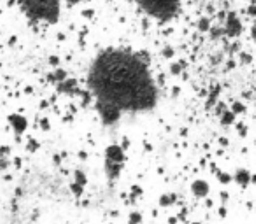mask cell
I'll return each mask as SVG.
<instances>
[{"mask_svg":"<svg viewBox=\"0 0 256 224\" xmlns=\"http://www.w3.org/2000/svg\"><path fill=\"white\" fill-rule=\"evenodd\" d=\"M90 88L98 100L121 110H146L156 103V88L146 58L126 49H106L90 72Z\"/></svg>","mask_w":256,"mask_h":224,"instance_id":"cell-1","label":"cell"},{"mask_svg":"<svg viewBox=\"0 0 256 224\" xmlns=\"http://www.w3.org/2000/svg\"><path fill=\"white\" fill-rule=\"evenodd\" d=\"M20 7L34 21L56 23L60 19V0H20Z\"/></svg>","mask_w":256,"mask_h":224,"instance_id":"cell-2","label":"cell"},{"mask_svg":"<svg viewBox=\"0 0 256 224\" xmlns=\"http://www.w3.org/2000/svg\"><path fill=\"white\" fill-rule=\"evenodd\" d=\"M136 2L148 16H153L160 21H168L179 12L182 0H136Z\"/></svg>","mask_w":256,"mask_h":224,"instance_id":"cell-3","label":"cell"},{"mask_svg":"<svg viewBox=\"0 0 256 224\" xmlns=\"http://www.w3.org/2000/svg\"><path fill=\"white\" fill-rule=\"evenodd\" d=\"M98 110H100V116L106 123H114L120 119L121 114V109L118 105L110 102H104V100H98Z\"/></svg>","mask_w":256,"mask_h":224,"instance_id":"cell-4","label":"cell"},{"mask_svg":"<svg viewBox=\"0 0 256 224\" xmlns=\"http://www.w3.org/2000/svg\"><path fill=\"white\" fill-rule=\"evenodd\" d=\"M240 32H242V23L238 21V18L234 12H230V14L226 16V21H224V33L230 37H235Z\"/></svg>","mask_w":256,"mask_h":224,"instance_id":"cell-5","label":"cell"},{"mask_svg":"<svg viewBox=\"0 0 256 224\" xmlns=\"http://www.w3.org/2000/svg\"><path fill=\"white\" fill-rule=\"evenodd\" d=\"M124 158L123 154V149H121L120 146H110L109 149H107V160L109 161H116V163H121Z\"/></svg>","mask_w":256,"mask_h":224,"instance_id":"cell-6","label":"cell"},{"mask_svg":"<svg viewBox=\"0 0 256 224\" xmlns=\"http://www.w3.org/2000/svg\"><path fill=\"white\" fill-rule=\"evenodd\" d=\"M9 121H11V125L14 126L16 132H23V130L26 128V119L23 118V116H20V114L11 116V118H9Z\"/></svg>","mask_w":256,"mask_h":224,"instance_id":"cell-7","label":"cell"},{"mask_svg":"<svg viewBox=\"0 0 256 224\" xmlns=\"http://www.w3.org/2000/svg\"><path fill=\"white\" fill-rule=\"evenodd\" d=\"M193 193H195L196 196H207V193H209V184L204 181H196L195 184H193Z\"/></svg>","mask_w":256,"mask_h":224,"instance_id":"cell-8","label":"cell"},{"mask_svg":"<svg viewBox=\"0 0 256 224\" xmlns=\"http://www.w3.org/2000/svg\"><path fill=\"white\" fill-rule=\"evenodd\" d=\"M58 89H60L62 93H68V91H74L76 89V86H78V82L74 81V79H70V81H68V79H65L64 82H58Z\"/></svg>","mask_w":256,"mask_h":224,"instance_id":"cell-9","label":"cell"},{"mask_svg":"<svg viewBox=\"0 0 256 224\" xmlns=\"http://www.w3.org/2000/svg\"><path fill=\"white\" fill-rule=\"evenodd\" d=\"M249 181H251V175H249L248 172H246V170H238L237 172V182H238V184L246 186V184H249Z\"/></svg>","mask_w":256,"mask_h":224,"instance_id":"cell-10","label":"cell"},{"mask_svg":"<svg viewBox=\"0 0 256 224\" xmlns=\"http://www.w3.org/2000/svg\"><path fill=\"white\" fill-rule=\"evenodd\" d=\"M65 79H67V74H65V70H56L53 75H51V81H56V82H64Z\"/></svg>","mask_w":256,"mask_h":224,"instance_id":"cell-11","label":"cell"},{"mask_svg":"<svg viewBox=\"0 0 256 224\" xmlns=\"http://www.w3.org/2000/svg\"><path fill=\"white\" fill-rule=\"evenodd\" d=\"M234 119H235V112H234V110H232V112H226V114L221 116V121H223L224 125H230V123H234Z\"/></svg>","mask_w":256,"mask_h":224,"instance_id":"cell-12","label":"cell"},{"mask_svg":"<svg viewBox=\"0 0 256 224\" xmlns=\"http://www.w3.org/2000/svg\"><path fill=\"white\" fill-rule=\"evenodd\" d=\"M174 200H176L174 195H164V196H162V200H160V203L165 207V205H170V203H174Z\"/></svg>","mask_w":256,"mask_h":224,"instance_id":"cell-13","label":"cell"},{"mask_svg":"<svg viewBox=\"0 0 256 224\" xmlns=\"http://www.w3.org/2000/svg\"><path fill=\"white\" fill-rule=\"evenodd\" d=\"M76 182H79V184H82V186L86 184V175L82 174L81 170H78V172H76Z\"/></svg>","mask_w":256,"mask_h":224,"instance_id":"cell-14","label":"cell"},{"mask_svg":"<svg viewBox=\"0 0 256 224\" xmlns=\"http://www.w3.org/2000/svg\"><path fill=\"white\" fill-rule=\"evenodd\" d=\"M82 189H84V186H82V184H79V182H74V184H72V191H74L76 195H81V193H82Z\"/></svg>","mask_w":256,"mask_h":224,"instance_id":"cell-15","label":"cell"},{"mask_svg":"<svg viewBox=\"0 0 256 224\" xmlns=\"http://www.w3.org/2000/svg\"><path fill=\"white\" fill-rule=\"evenodd\" d=\"M140 221H142L140 214H132V216H130V224H137V223H140Z\"/></svg>","mask_w":256,"mask_h":224,"instance_id":"cell-16","label":"cell"},{"mask_svg":"<svg viewBox=\"0 0 256 224\" xmlns=\"http://www.w3.org/2000/svg\"><path fill=\"white\" fill-rule=\"evenodd\" d=\"M200 30H202V32L209 30V19H202V21H200Z\"/></svg>","mask_w":256,"mask_h":224,"instance_id":"cell-17","label":"cell"},{"mask_svg":"<svg viewBox=\"0 0 256 224\" xmlns=\"http://www.w3.org/2000/svg\"><path fill=\"white\" fill-rule=\"evenodd\" d=\"M220 181L221 182H224V184H228V182L232 181V177L228 174H220Z\"/></svg>","mask_w":256,"mask_h":224,"instance_id":"cell-18","label":"cell"},{"mask_svg":"<svg viewBox=\"0 0 256 224\" xmlns=\"http://www.w3.org/2000/svg\"><path fill=\"white\" fill-rule=\"evenodd\" d=\"M244 110V105L242 103H234V112L235 114H238V112H242Z\"/></svg>","mask_w":256,"mask_h":224,"instance_id":"cell-19","label":"cell"},{"mask_svg":"<svg viewBox=\"0 0 256 224\" xmlns=\"http://www.w3.org/2000/svg\"><path fill=\"white\" fill-rule=\"evenodd\" d=\"M172 74L174 75L181 74V65H174V67H172Z\"/></svg>","mask_w":256,"mask_h":224,"instance_id":"cell-20","label":"cell"},{"mask_svg":"<svg viewBox=\"0 0 256 224\" xmlns=\"http://www.w3.org/2000/svg\"><path fill=\"white\" fill-rule=\"evenodd\" d=\"M134 195H142V188H139V186H134Z\"/></svg>","mask_w":256,"mask_h":224,"instance_id":"cell-21","label":"cell"},{"mask_svg":"<svg viewBox=\"0 0 256 224\" xmlns=\"http://www.w3.org/2000/svg\"><path fill=\"white\" fill-rule=\"evenodd\" d=\"M165 56H174V51H172V49H165Z\"/></svg>","mask_w":256,"mask_h":224,"instance_id":"cell-22","label":"cell"},{"mask_svg":"<svg viewBox=\"0 0 256 224\" xmlns=\"http://www.w3.org/2000/svg\"><path fill=\"white\" fill-rule=\"evenodd\" d=\"M251 35H252V39L256 40V25H254V26H252V28H251Z\"/></svg>","mask_w":256,"mask_h":224,"instance_id":"cell-23","label":"cell"},{"mask_svg":"<svg viewBox=\"0 0 256 224\" xmlns=\"http://www.w3.org/2000/svg\"><path fill=\"white\" fill-rule=\"evenodd\" d=\"M249 12H251L252 16H256V5H252V7L249 9Z\"/></svg>","mask_w":256,"mask_h":224,"instance_id":"cell-24","label":"cell"},{"mask_svg":"<svg viewBox=\"0 0 256 224\" xmlns=\"http://www.w3.org/2000/svg\"><path fill=\"white\" fill-rule=\"evenodd\" d=\"M51 63H53V65H58V58H56V56L51 58Z\"/></svg>","mask_w":256,"mask_h":224,"instance_id":"cell-25","label":"cell"}]
</instances>
